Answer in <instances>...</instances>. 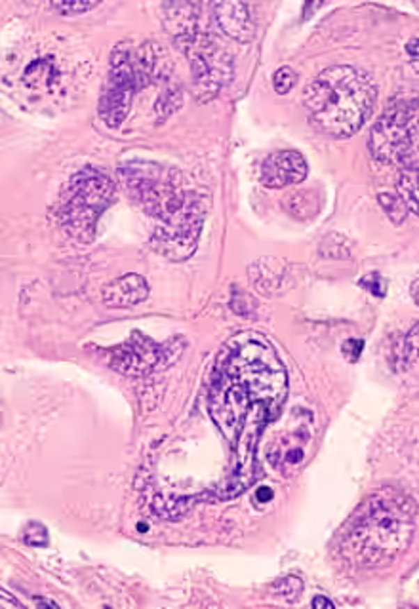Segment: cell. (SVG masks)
<instances>
[{
  "label": "cell",
  "instance_id": "f1b7e54d",
  "mask_svg": "<svg viewBox=\"0 0 419 609\" xmlns=\"http://www.w3.org/2000/svg\"><path fill=\"white\" fill-rule=\"evenodd\" d=\"M36 606H48V608H58V603L50 600H36Z\"/></svg>",
  "mask_w": 419,
  "mask_h": 609
},
{
  "label": "cell",
  "instance_id": "52a82bcc",
  "mask_svg": "<svg viewBox=\"0 0 419 609\" xmlns=\"http://www.w3.org/2000/svg\"><path fill=\"white\" fill-rule=\"evenodd\" d=\"M370 149L381 162L404 172H419V103L406 101L389 109L370 134Z\"/></svg>",
  "mask_w": 419,
  "mask_h": 609
},
{
  "label": "cell",
  "instance_id": "4fadbf2b",
  "mask_svg": "<svg viewBox=\"0 0 419 609\" xmlns=\"http://www.w3.org/2000/svg\"><path fill=\"white\" fill-rule=\"evenodd\" d=\"M212 15L221 33L237 42H250L255 35L250 8L244 2H216L212 4Z\"/></svg>",
  "mask_w": 419,
  "mask_h": 609
},
{
  "label": "cell",
  "instance_id": "44dd1931",
  "mask_svg": "<svg viewBox=\"0 0 419 609\" xmlns=\"http://www.w3.org/2000/svg\"><path fill=\"white\" fill-rule=\"evenodd\" d=\"M296 82H297V74L292 67H280V69H276L275 74H273V88H275V92L280 93V95L288 93L292 88L296 86Z\"/></svg>",
  "mask_w": 419,
  "mask_h": 609
},
{
  "label": "cell",
  "instance_id": "7c38bea8",
  "mask_svg": "<svg viewBox=\"0 0 419 609\" xmlns=\"http://www.w3.org/2000/svg\"><path fill=\"white\" fill-rule=\"evenodd\" d=\"M164 27L180 50L191 48L200 36V6L193 2H170L162 6Z\"/></svg>",
  "mask_w": 419,
  "mask_h": 609
},
{
  "label": "cell",
  "instance_id": "cb8c5ba5",
  "mask_svg": "<svg viewBox=\"0 0 419 609\" xmlns=\"http://www.w3.org/2000/svg\"><path fill=\"white\" fill-rule=\"evenodd\" d=\"M361 286L366 287L370 294L377 295V297H384L385 295V287H387V284H385V280L381 274L377 273H370L368 276H364V278L361 280Z\"/></svg>",
  "mask_w": 419,
  "mask_h": 609
},
{
  "label": "cell",
  "instance_id": "7a4b0ae2",
  "mask_svg": "<svg viewBox=\"0 0 419 609\" xmlns=\"http://www.w3.org/2000/svg\"><path fill=\"white\" fill-rule=\"evenodd\" d=\"M416 501L384 487L362 503L340 531V552L358 567L387 566L412 543Z\"/></svg>",
  "mask_w": 419,
  "mask_h": 609
},
{
  "label": "cell",
  "instance_id": "9c48e42d",
  "mask_svg": "<svg viewBox=\"0 0 419 609\" xmlns=\"http://www.w3.org/2000/svg\"><path fill=\"white\" fill-rule=\"evenodd\" d=\"M206 219V198L196 202L174 221L155 227L151 248L170 261H185L195 253Z\"/></svg>",
  "mask_w": 419,
  "mask_h": 609
},
{
  "label": "cell",
  "instance_id": "484cf974",
  "mask_svg": "<svg viewBox=\"0 0 419 609\" xmlns=\"http://www.w3.org/2000/svg\"><path fill=\"white\" fill-rule=\"evenodd\" d=\"M406 52L412 56V59H419V38H412L406 46Z\"/></svg>",
  "mask_w": 419,
  "mask_h": 609
},
{
  "label": "cell",
  "instance_id": "6da1fadb",
  "mask_svg": "<svg viewBox=\"0 0 419 609\" xmlns=\"http://www.w3.org/2000/svg\"><path fill=\"white\" fill-rule=\"evenodd\" d=\"M286 395V370L267 339L246 331L225 343L209 377L208 411L235 455H253L263 425L278 417Z\"/></svg>",
  "mask_w": 419,
  "mask_h": 609
},
{
  "label": "cell",
  "instance_id": "e0dca14e",
  "mask_svg": "<svg viewBox=\"0 0 419 609\" xmlns=\"http://www.w3.org/2000/svg\"><path fill=\"white\" fill-rule=\"evenodd\" d=\"M54 82V65L48 61H33L25 71V84L33 90L50 86Z\"/></svg>",
  "mask_w": 419,
  "mask_h": 609
},
{
  "label": "cell",
  "instance_id": "2e32d148",
  "mask_svg": "<svg viewBox=\"0 0 419 609\" xmlns=\"http://www.w3.org/2000/svg\"><path fill=\"white\" fill-rule=\"evenodd\" d=\"M398 194L408 209L419 215V172H402L398 177Z\"/></svg>",
  "mask_w": 419,
  "mask_h": 609
},
{
  "label": "cell",
  "instance_id": "30bf717a",
  "mask_svg": "<svg viewBox=\"0 0 419 609\" xmlns=\"http://www.w3.org/2000/svg\"><path fill=\"white\" fill-rule=\"evenodd\" d=\"M162 347L157 345L152 339L145 337L139 331H134L124 343L115 347L109 352V364L116 372L132 377H139L145 373L152 372L160 364L162 358Z\"/></svg>",
  "mask_w": 419,
  "mask_h": 609
},
{
  "label": "cell",
  "instance_id": "7402d4cb",
  "mask_svg": "<svg viewBox=\"0 0 419 609\" xmlns=\"http://www.w3.org/2000/svg\"><path fill=\"white\" fill-rule=\"evenodd\" d=\"M23 543L29 546H46L48 545V531L42 523L31 522L27 523V528L23 531Z\"/></svg>",
  "mask_w": 419,
  "mask_h": 609
},
{
  "label": "cell",
  "instance_id": "8fae6325",
  "mask_svg": "<svg viewBox=\"0 0 419 609\" xmlns=\"http://www.w3.org/2000/svg\"><path fill=\"white\" fill-rule=\"evenodd\" d=\"M307 160L297 151H276L261 162V183L269 189L296 185L307 177Z\"/></svg>",
  "mask_w": 419,
  "mask_h": 609
},
{
  "label": "cell",
  "instance_id": "603a6c76",
  "mask_svg": "<svg viewBox=\"0 0 419 609\" xmlns=\"http://www.w3.org/2000/svg\"><path fill=\"white\" fill-rule=\"evenodd\" d=\"M52 6H54V10H58L61 15H77L100 6V2H86V0H80V2H54Z\"/></svg>",
  "mask_w": 419,
  "mask_h": 609
},
{
  "label": "cell",
  "instance_id": "4316f807",
  "mask_svg": "<svg viewBox=\"0 0 419 609\" xmlns=\"http://www.w3.org/2000/svg\"><path fill=\"white\" fill-rule=\"evenodd\" d=\"M311 606L313 608H324V609H332L333 608V603L330 602V600H328V598H324V596H317V598H315V600H313L311 602Z\"/></svg>",
  "mask_w": 419,
  "mask_h": 609
},
{
  "label": "cell",
  "instance_id": "5bb4252c",
  "mask_svg": "<svg viewBox=\"0 0 419 609\" xmlns=\"http://www.w3.org/2000/svg\"><path fill=\"white\" fill-rule=\"evenodd\" d=\"M149 297V284L138 273H126L103 287L102 299L109 308H132Z\"/></svg>",
  "mask_w": 419,
  "mask_h": 609
},
{
  "label": "cell",
  "instance_id": "5b68a950",
  "mask_svg": "<svg viewBox=\"0 0 419 609\" xmlns=\"http://www.w3.org/2000/svg\"><path fill=\"white\" fill-rule=\"evenodd\" d=\"M126 193L155 221V227L174 221L204 194L185 185L180 170L152 160H130L118 170Z\"/></svg>",
  "mask_w": 419,
  "mask_h": 609
},
{
  "label": "cell",
  "instance_id": "8992f818",
  "mask_svg": "<svg viewBox=\"0 0 419 609\" xmlns=\"http://www.w3.org/2000/svg\"><path fill=\"white\" fill-rule=\"evenodd\" d=\"M115 200V183L107 173L84 168L67 181L59 202V221L67 235L80 244L95 237L97 219Z\"/></svg>",
  "mask_w": 419,
  "mask_h": 609
},
{
  "label": "cell",
  "instance_id": "83f0119b",
  "mask_svg": "<svg viewBox=\"0 0 419 609\" xmlns=\"http://www.w3.org/2000/svg\"><path fill=\"white\" fill-rule=\"evenodd\" d=\"M410 294H412V299L419 305V276L412 282V286H410Z\"/></svg>",
  "mask_w": 419,
  "mask_h": 609
},
{
  "label": "cell",
  "instance_id": "d4e9b609",
  "mask_svg": "<svg viewBox=\"0 0 419 609\" xmlns=\"http://www.w3.org/2000/svg\"><path fill=\"white\" fill-rule=\"evenodd\" d=\"M255 499H258V503H267L273 499V491H271V487H260L258 491H255Z\"/></svg>",
  "mask_w": 419,
  "mask_h": 609
},
{
  "label": "cell",
  "instance_id": "ffe728a7",
  "mask_svg": "<svg viewBox=\"0 0 419 609\" xmlns=\"http://www.w3.org/2000/svg\"><path fill=\"white\" fill-rule=\"evenodd\" d=\"M301 590H303V583L299 577H294V575L282 577L273 583V594L286 600V602H294L296 598H299Z\"/></svg>",
  "mask_w": 419,
  "mask_h": 609
},
{
  "label": "cell",
  "instance_id": "d6986e66",
  "mask_svg": "<svg viewBox=\"0 0 419 609\" xmlns=\"http://www.w3.org/2000/svg\"><path fill=\"white\" fill-rule=\"evenodd\" d=\"M377 202H379V206L384 208V212L387 214V217H389L390 221L395 223V225L404 223L406 215H408V206H406V202L402 200V196H400V194L381 193L379 196H377Z\"/></svg>",
  "mask_w": 419,
  "mask_h": 609
},
{
  "label": "cell",
  "instance_id": "9a60e30c",
  "mask_svg": "<svg viewBox=\"0 0 419 609\" xmlns=\"http://www.w3.org/2000/svg\"><path fill=\"white\" fill-rule=\"evenodd\" d=\"M395 365L398 372H406L419 365V324L408 331L395 349Z\"/></svg>",
  "mask_w": 419,
  "mask_h": 609
},
{
  "label": "cell",
  "instance_id": "277c9868",
  "mask_svg": "<svg viewBox=\"0 0 419 609\" xmlns=\"http://www.w3.org/2000/svg\"><path fill=\"white\" fill-rule=\"evenodd\" d=\"M168 71L166 52L159 44L124 40L111 54L107 82L100 97V116L109 128L120 126L139 90Z\"/></svg>",
  "mask_w": 419,
  "mask_h": 609
},
{
  "label": "cell",
  "instance_id": "ba28073f",
  "mask_svg": "<svg viewBox=\"0 0 419 609\" xmlns=\"http://www.w3.org/2000/svg\"><path fill=\"white\" fill-rule=\"evenodd\" d=\"M193 77L196 100L208 103L232 79V58L206 33H200L195 44L185 50Z\"/></svg>",
  "mask_w": 419,
  "mask_h": 609
},
{
  "label": "cell",
  "instance_id": "ac0fdd59",
  "mask_svg": "<svg viewBox=\"0 0 419 609\" xmlns=\"http://www.w3.org/2000/svg\"><path fill=\"white\" fill-rule=\"evenodd\" d=\"M320 255L328 259H347L351 255V242L338 232H332L322 238Z\"/></svg>",
  "mask_w": 419,
  "mask_h": 609
},
{
  "label": "cell",
  "instance_id": "3957f363",
  "mask_svg": "<svg viewBox=\"0 0 419 609\" xmlns=\"http://www.w3.org/2000/svg\"><path fill=\"white\" fill-rule=\"evenodd\" d=\"M377 88L368 74L351 65H333L307 84L303 103L313 126L330 137H351L374 109Z\"/></svg>",
  "mask_w": 419,
  "mask_h": 609
}]
</instances>
